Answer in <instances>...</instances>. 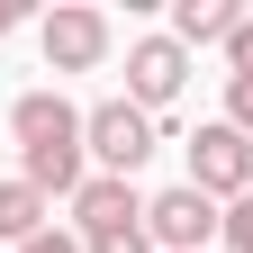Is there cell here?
Here are the masks:
<instances>
[{
	"instance_id": "cell-13",
	"label": "cell",
	"mask_w": 253,
	"mask_h": 253,
	"mask_svg": "<svg viewBox=\"0 0 253 253\" xmlns=\"http://www.w3.org/2000/svg\"><path fill=\"white\" fill-rule=\"evenodd\" d=\"M18 253H82V235H54V226H45V235H27Z\"/></svg>"
},
{
	"instance_id": "cell-3",
	"label": "cell",
	"mask_w": 253,
	"mask_h": 253,
	"mask_svg": "<svg viewBox=\"0 0 253 253\" xmlns=\"http://www.w3.org/2000/svg\"><path fill=\"white\" fill-rule=\"evenodd\" d=\"M154 145H163V136H154V118H145L136 100H100V109H82V154H90L109 181H126Z\"/></svg>"
},
{
	"instance_id": "cell-14",
	"label": "cell",
	"mask_w": 253,
	"mask_h": 253,
	"mask_svg": "<svg viewBox=\"0 0 253 253\" xmlns=\"http://www.w3.org/2000/svg\"><path fill=\"white\" fill-rule=\"evenodd\" d=\"M18 18H27V9H18V0H0V37H9V27H18Z\"/></svg>"
},
{
	"instance_id": "cell-10",
	"label": "cell",
	"mask_w": 253,
	"mask_h": 253,
	"mask_svg": "<svg viewBox=\"0 0 253 253\" xmlns=\"http://www.w3.org/2000/svg\"><path fill=\"white\" fill-rule=\"evenodd\" d=\"M217 235H226V244H235V253H253V190H244V199H235V208H226V226H217Z\"/></svg>"
},
{
	"instance_id": "cell-2",
	"label": "cell",
	"mask_w": 253,
	"mask_h": 253,
	"mask_svg": "<svg viewBox=\"0 0 253 253\" xmlns=\"http://www.w3.org/2000/svg\"><path fill=\"white\" fill-rule=\"evenodd\" d=\"M73 217H82V253H154L136 181H109V172H90V181H82V199H73Z\"/></svg>"
},
{
	"instance_id": "cell-4",
	"label": "cell",
	"mask_w": 253,
	"mask_h": 253,
	"mask_svg": "<svg viewBox=\"0 0 253 253\" xmlns=\"http://www.w3.org/2000/svg\"><path fill=\"white\" fill-rule=\"evenodd\" d=\"M190 190L199 199H244L253 190V136H235L226 118H208L190 136Z\"/></svg>"
},
{
	"instance_id": "cell-8",
	"label": "cell",
	"mask_w": 253,
	"mask_h": 253,
	"mask_svg": "<svg viewBox=\"0 0 253 253\" xmlns=\"http://www.w3.org/2000/svg\"><path fill=\"white\" fill-rule=\"evenodd\" d=\"M235 0H172V45H226L235 37Z\"/></svg>"
},
{
	"instance_id": "cell-7",
	"label": "cell",
	"mask_w": 253,
	"mask_h": 253,
	"mask_svg": "<svg viewBox=\"0 0 253 253\" xmlns=\"http://www.w3.org/2000/svg\"><path fill=\"white\" fill-rule=\"evenodd\" d=\"M37 37H45V63H54V73H90V63L109 54V9H82V0H73V9H54Z\"/></svg>"
},
{
	"instance_id": "cell-12",
	"label": "cell",
	"mask_w": 253,
	"mask_h": 253,
	"mask_svg": "<svg viewBox=\"0 0 253 253\" xmlns=\"http://www.w3.org/2000/svg\"><path fill=\"white\" fill-rule=\"evenodd\" d=\"M226 63H235V82H253V9L235 18V37H226Z\"/></svg>"
},
{
	"instance_id": "cell-1",
	"label": "cell",
	"mask_w": 253,
	"mask_h": 253,
	"mask_svg": "<svg viewBox=\"0 0 253 253\" xmlns=\"http://www.w3.org/2000/svg\"><path fill=\"white\" fill-rule=\"evenodd\" d=\"M9 136H18V181L27 190H73L82 199V109L63 100V90H18L9 100Z\"/></svg>"
},
{
	"instance_id": "cell-11",
	"label": "cell",
	"mask_w": 253,
	"mask_h": 253,
	"mask_svg": "<svg viewBox=\"0 0 253 253\" xmlns=\"http://www.w3.org/2000/svg\"><path fill=\"white\" fill-rule=\"evenodd\" d=\"M226 126L253 136V82H235V73H226Z\"/></svg>"
},
{
	"instance_id": "cell-5",
	"label": "cell",
	"mask_w": 253,
	"mask_h": 253,
	"mask_svg": "<svg viewBox=\"0 0 253 253\" xmlns=\"http://www.w3.org/2000/svg\"><path fill=\"white\" fill-rule=\"evenodd\" d=\"M226 226V208L217 199H199V190H163V199H145V235H154V253H208V235Z\"/></svg>"
},
{
	"instance_id": "cell-6",
	"label": "cell",
	"mask_w": 253,
	"mask_h": 253,
	"mask_svg": "<svg viewBox=\"0 0 253 253\" xmlns=\"http://www.w3.org/2000/svg\"><path fill=\"white\" fill-rule=\"evenodd\" d=\"M181 82H190V45H172V37H136V45H126V100H136L145 118L172 109Z\"/></svg>"
},
{
	"instance_id": "cell-9",
	"label": "cell",
	"mask_w": 253,
	"mask_h": 253,
	"mask_svg": "<svg viewBox=\"0 0 253 253\" xmlns=\"http://www.w3.org/2000/svg\"><path fill=\"white\" fill-rule=\"evenodd\" d=\"M45 190H27V181H0V244H27V235H45Z\"/></svg>"
}]
</instances>
